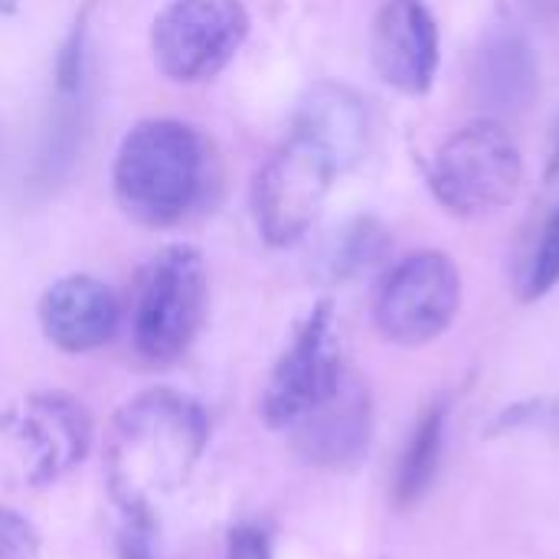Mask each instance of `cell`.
Here are the masks:
<instances>
[{
	"instance_id": "cell-1",
	"label": "cell",
	"mask_w": 559,
	"mask_h": 559,
	"mask_svg": "<svg viewBox=\"0 0 559 559\" xmlns=\"http://www.w3.org/2000/svg\"><path fill=\"white\" fill-rule=\"evenodd\" d=\"M210 416L200 400L174 386H151L128 400L105 436L108 495L124 511H154L200 465Z\"/></svg>"
},
{
	"instance_id": "cell-2",
	"label": "cell",
	"mask_w": 559,
	"mask_h": 559,
	"mask_svg": "<svg viewBox=\"0 0 559 559\" xmlns=\"http://www.w3.org/2000/svg\"><path fill=\"white\" fill-rule=\"evenodd\" d=\"M216 157L206 134L180 118H144L118 144L111 190L118 206L147 229H167L206 203Z\"/></svg>"
},
{
	"instance_id": "cell-3",
	"label": "cell",
	"mask_w": 559,
	"mask_h": 559,
	"mask_svg": "<svg viewBox=\"0 0 559 559\" xmlns=\"http://www.w3.org/2000/svg\"><path fill=\"white\" fill-rule=\"evenodd\" d=\"M206 318V262L187 246H164L144 269L131 305V337L147 364H170L200 334Z\"/></svg>"
},
{
	"instance_id": "cell-4",
	"label": "cell",
	"mask_w": 559,
	"mask_h": 559,
	"mask_svg": "<svg viewBox=\"0 0 559 559\" xmlns=\"http://www.w3.org/2000/svg\"><path fill=\"white\" fill-rule=\"evenodd\" d=\"M524 183V157L511 131L478 118L449 134L429 167L432 197L455 216L475 219L508 206Z\"/></svg>"
},
{
	"instance_id": "cell-5",
	"label": "cell",
	"mask_w": 559,
	"mask_h": 559,
	"mask_svg": "<svg viewBox=\"0 0 559 559\" xmlns=\"http://www.w3.org/2000/svg\"><path fill=\"white\" fill-rule=\"evenodd\" d=\"M242 0H167L151 23V52L174 82H206L219 75L249 39Z\"/></svg>"
},
{
	"instance_id": "cell-6",
	"label": "cell",
	"mask_w": 559,
	"mask_h": 559,
	"mask_svg": "<svg viewBox=\"0 0 559 559\" xmlns=\"http://www.w3.org/2000/svg\"><path fill=\"white\" fill-rule=\"evenodd\" d=\"M462 308V275L445 252H413L386 272L373 298L377 331L400 347L442 337Z\"/></svg>"
},
{
	"instance_id": "cell-7",
	"label": "cell",
	"mask_w": 559,
	"mask_h": 559,
	"mask_svg": "<svg viewBox=\"0 0 559 559\" xmlns=\"http://www.w3.org/2000/svg\"><path fill=\"white\" fill-rule=\"evenodd\" d=\"M337 174L341 170L321 147L292 134L259 167L252 183V219L259 236L275 249L308 236Z\"/></svg>"
},
{
	"instance_id": "cell-8",
	"label": "cell",
	"mask_w": 559,
	"mask_h": 559,
	"mask_svg": "<svg viewBox=\"0 0 559 559\" xmlns=\"http://www.w3.org/2000/svg\"><path fill=\"white\" fill-rule=\"evenodd\" d=\"M92 416L66 390H36L0 413V439L23 459L29 488L62 481L92 449Z\"/></svg>"
},
{
	"instance_id": "cell-9",
	"label": "cell",
	"mask_w": 559,
	"mask_h": 559,
	"mask_svg": "<svg viewBox=\"0 0 559 559\" xmlns=\"http://www.w3.org/2000/svg\"><path fill=\"white\" fill-rule=\"evenodd\" d=\"M344 377L334 341V301H318L298 324L292 344L278 357L262 393V419L269 429H288L311 406L334 393Z\"/></svg>"
},
{
	"instance_id": "cell-10",
	"label": "cell",
	"mask_w": 559,
	"mask_h": 559,
	"mask_svg": "<svg viewBox=\"0 0 559 559\" xmlns=\"http://www.w3.org/2000/svg\"><path fill=\"white\" fill-rule=\"evenodd\" d=\"M370 59L390 88L426 95L442 62V36L432 7L426 0H383L370 29Z\"/></svg>"
},
{
	"instance_id": "cell-11",
	"label": "cell",
	"mask_w": 559,
	"mask_h": 559,
	"mask_svg": "<svg viewBox=\"0 0 559 559\" xmlns=\"http://www.w3.org/2000/svg\"><path fill=\"white\" fill-rule=\"evenodd\" d=\"M288 432L295 452L314 468L344 472L360 465L373 436L370 390L360 377L344 370L334 393L311 406L298 423H292Z\"/></svg>"
},
{
	"instance_id": "cell-12",
	"label": "cell",
	"mask_w": 559,
	"mask_h": 559,
	"mask_svg": "<svg viewBox=\"0 0 559 559\" xmlns=\"http://www.w3.org/2000/svg\"><path fill=\"white\" fill-rule=\"evenodd\" d=\"M540 92V59L531 39L514 26H491L468 66V95L485 111L481 118L501 121L534 105Z\"/></svg>"
},
{
	"instance_id": "cell-13",
	"label": "cell",
	"mask_w": 559,
	"mask_h": 559,
	"mask_svg": "<svg viewBox=\"0 0 559 559\" xmlns=\"http://www.w3.org/2000/svg\"><path fill=\"white\" fill-rule=\"evenodd\" d=\"M43 337L66 354L105 347L121 321L115 292L95 275H62L39 298Z\"/></svg>"
},
{
	"instance_id": "cell-14",
	"label": "cell",
	"mask_w": 559,
	"mask_h": 559,
	"mask_svg": "<svg viewBox=\"0 0 559 559\" xmlns=\"http://www.w3.org/2000/svg\"><path fill=\"white\" fill-rule=\"evenodd\" d=\"M295 134L321 147L337 170H347L367 154L370 111L354 88L341 82H318L298 102Z\"/></svg>"
},
{
	"instance_id": "cell-15",
	"label": "cell",
	"mask_w": 559,
	"mask_h": 559,
	"mask_svg": "<svg viewBox=\"0 0 559 559\" xmlns=\"http://www.w3.org/2000/svg\"><path fill=\"white\" fill-rule=\"evenodd\" d=\"M390 249H393V239L386 226L373 216H357L328 239L318 259V275L331 285L360 278L380 262H386Z\"/></svg>"
},
{
	"instance_id": "cell-16",
	"label": "cell",
	"mask_w": 559,
	"mask_h": 559,
	"mask_svg": "<svg viewBox=\"0 0 559 559\" xmlns=\"http://www.w3.org/2000/svg\"><path fill=\"white\" fill-rule=\"evenodd\" d=\"M442 429H445V406L436 403L423 413V419L416 423L400 465H396V478H393V498L400 508H413L426 498V491L436 481L439 472V455H442Z\"/></svg>"
},
{
	"instance_id": "cell-17",
	"label": "cell",
	"mask_w": 559,
	"mask_h": 559,
	"mask_svg": "<svg viewBox=\"0 0 559 559\" xmlns=\"http://www.w3.org/2000/svg\"><path fill=\"white\" fill-rule=\"evenodd\" d=\"M559 285V203L544 216L534 246L521 265L518 292L524 301H540Z\"/></svg>"
},
{
	"instance_id": "cell-18",
	"label": "cell",
	"mask_w": 559,
	"mask_h": 559,
	"mask_svg": "<svg viewBox=\"0 0 559 559\" xmlns=\"http://www.w3.org/2000/svg\"><path fill=\"white\" fill-rule=\"evenodd\" d=\"M118 557L160 559L157 554V514L154 511H124L118 524Z\"/></svg>"
},
{
	"instance_id": "cell-19",
	"label": "cell",
	"mask_w": 559,
	"mask_h": 559,
	"mask_svg": "<svg viewBox=\"0 0 559 559\" xmlns=\"http://www.w3.org/2000/svg\"><path fill=\"white\" fill-rule=\"evenodd\" d=\"M82 82H85V26L75 23L72 33L66 36V43L59 46V56H56V88H59V98L82 95Z\"/></svg>"
},
{
	"instance_id": "cell-20",
	"label": "cell",
	"mask_w": 559,
	"mask_h": 559,
	"mask_svg": "<svg viewBox=\"0 0 559 559\" xmlns=\"http://www.w3.org/2000/svg\"><path fill=\"white\" fill-rule=\"evenodd\" d=\"M39 547L36 527L23 514L0 508V559H39Z\"/></svg>"
},
{
	"instance_id": "cell-21",
	"label": "cell",
	"mask_w": 559,
	"mask_h": 559,
	"mask_svg": "<svg viewBox=\"0 0 559 559\" xmlns=\"http://www.w3.org/2000/svg\"><path fill=\"white\" fill-rule=\"evenodd\" d=\"M521 426H544V429H559V406L547 400H531V403H514L495 419V432H511Z\"/></svg>"
},
{
	"instance_id": "cell-22",
	"label": "cell",
	"mask_w": 559,
	"mask_h": 559,
	"mask_svg": "<svg viewBox=\"0 0 559 559\" xmlns=\"http://www.w3.org/2000/svg\"><path fill=\"white\" fill-rule=\"evenodd\" d=\"M226 559H275L269 531L259 524H236L226 534Z\"/></svg>"
},
{
	"instance_id": "cell-23",
	"label": "cell",
	"mask_w": 559,
	"mask_h": 559,
	"mask_svg": "<svg viewBox=\"0 0 559 559\" xmlns=\"http://www.w3.org/2000/svg\"><path fill=\"white\" fill-rule=\"evenodd\" d=\"M524 7L540 23H557L559 20V0H524Z\"/></svg>"
},
{
	"instance_id": "cell-24",
	"label": "cell",
	"mask_w": 559,
	"mask_h": 559,
	"mask_svg": "<svg viewBox=\"0 0 559 559\" xmlns=\"http://www.w3.org/2000/svg\"><path fill=\"white\" fill-rule=\"evenodd\" d=\"M547 183H559V118H557V128H554L550 157H547Z\"/></svg>"
},
{
	"instance_id": "cell-25",
	"label": "cell",
	"mask_w": 559,
	"mask_h": 559,
	"mask_svg": "<svg viewBox=\"0 0 559 559\" xmlns=\"http://www.w3.org/2000/svg\"><path fill=\"white\" fill-rule=\"evenodd\" d=\"M20 7V0H0V13H13Z\"/></svg>"
}]
</instances>
